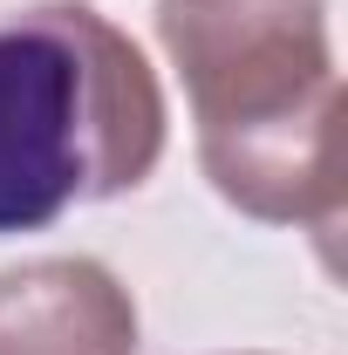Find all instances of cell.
Wrapping results in <instances>:
<instances>
[{"label": "cell", "mask_w": 348, "mask_h": 355, "mask_svg": "<svg viewBox=\"0 0 348 355\" xmlns=\"http://www.w3.org/2000/svg\"><path fill=\"white\" fill-rule=\"evenodd\" d=\"M212 191L260 225H342V76L328 0H157Z\"/></svg>", "instance_id": "1"}, {"label": "cell", "mask_w": 348, "mask_h": 355, "mask_svg": "<svg viewBox=\"0 0 348 355\" xmlns=\"http://www.w3.org/2000/svg\"><path fill=\"white\" fill-rule=\"evenodd\" d=\"M164 89L143 48L76 0L0 21V232L123 198L164 157Z\"/></svg>", "instance_id": "2"}, {"label": "cell", "mask_w": 348, "mask_h": 355, "mask_svg": "<svg viewBox=\"0 0 348 355\" xmlns=\"http://www.w3.org/2000/svg\"><path fill=\"white\" fill-rule=\"evenodd\" d=\"M0 355H137L130 287L89 253L0 273Z\"/></svg>", "instance_id": "3"}]
</instances>
